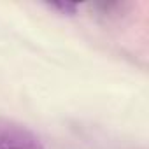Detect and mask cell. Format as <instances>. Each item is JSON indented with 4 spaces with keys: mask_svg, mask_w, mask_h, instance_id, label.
<instances>
[{
    "mask_svg": "<svg viewBox=\"0 0 149 149\" xmlns=\"http://www.w3.org/2000/svg\"><path fill=\"white\" fill-rule=\"evenodd\" d=\"M49 7L60 11L61 14H68V16L77 11V6L76 4H67V2H54V4H49Z\"/></svg>",
    "mask_w": 149,
    "mask_h": 149,
    "instance_id": "2",
    "label": "cell"
},
{
    "mask_svg": "<svg viewBox=\"0 0 149 149\" xmlns=\"http://www.w3.org/2000/svg\"><path fill=\"white\" fill-rule=\"evenodd\" d=\"M0 149H44L39 137L25 125L0 118Z\"/></svg>",
    "mask_w": 149,
    "mask_h": 149,
    "instance_id": "1",
    "label": "cell"
}]
</instances>
